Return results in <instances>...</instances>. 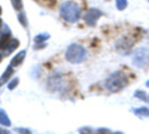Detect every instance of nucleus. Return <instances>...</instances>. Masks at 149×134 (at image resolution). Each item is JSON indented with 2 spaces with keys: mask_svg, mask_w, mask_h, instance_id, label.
Returning <instances> with one entry per match:
<instances>
[{
  "mask_svg": "<svg viewBox=\"0 0 149 134\" xmlns=\"http://www.w3.org/2000/svg\"><path fill=\"white\" fill-rule=\"evenodd\" d=\"M128 84V79L126 74L121 71H117L112 73L106 80V88L111 92H119L123 90Z\"/></svg>",
  "mask_w": 149,
  "mask_h": 134,
  "instance_id": "nucleus-1",
  "label": "nucleus"
},
{
  "mask_svg": "<svg viewBox=\"0 0 149 134\" xmlns=\"http://www.w3.org/2000/svg\"><path fill=\"white\" fill-rule=\"evenodd\" d=\"M59 12L62 18L68 23H75L79 19L80 17L79 6L72 1H66L63 3L60 6Z\"/></svg>",
  "mask_w": 149,
  "mask_h": 134,
  "instance_id": "nucleus-2",
  "label": "nucleus"
},
{
  "mask_svg": "<svg viewBox=\"0 0 149 134\" xmlns=\"http://www.w3.org/2000/svg\"><path fill=\"white\" fill-rule=\"evenodd\" d=\"M86 50L79 44H72L66 50L65 58L72 64H79L86 59Z\"/></svg>",
  "mask_w": 149,
  "mask_h": 134,
  "instance_id": "nucleus-3",
  "label": "nucleus"
},
{
  "mask_svg": "<svg viewBox=\"0 0 149 134\" xmlns=\"http://www.w3.org/2000/svg\"><path fill=\"white\" fill-rule=\"evenodd\" d=\"M134 65L139 68L145 67L149 62V51L147 48L141 47L135 51L134 58Z\"/></svg>",
  "mask_w": 149,
  "mask_h": 134,
  "instance_id": "nucleus-4",
  "label": "nucleus"
},
{
  "mask_svg": "<svg viewBox=\"0 0 149 134\" xmlns=\"http://www.w3.org/2000/svg\"><path fill=\"white\" fill-rule=\"evenodd\" d=\"M102 16V11H100L99 9L96 8H92L87 10L86 13L84 18L86 24L90 26H95L98 19Z\"/></svg>",
  "mask_w": 149,
  "mask_h": 134,
  "instance_id": "nucleus-5",
  "label": "nucleus"
},
{
  "mask_svg": "<svg viewBox=\"0 0 149 134\" xmlns=\"http://www.w3.org/2000/svg\"><path fill=\"white\" fill-rule=\"evenodd\" d=\"M11 41V35L10 32H4L0 36V50L1 51H5L9 45V44Z\"/></svg>",
  "mask_w": 149,
  "mask_h": 134,
  "instance_id": "nucleus-6",
  "label": "nucleus"
},
{
  "mask_svg": "<svg viewBox=\"0 0 149 134\" xmlns=\"http://www.w3.org/2000/svg\"><path fill=\"white\" fill-rule=\"evenodd\" d=\"M25 55H26V51L24 50L23 51H20L10 61V65L12 67H16V66H18L24 59L25 58Z\"/></svg>",
  "mask_w": 149,
  "mask_h": 134,
  "instance_id": "nucleus-7",
  "label": "nucleus"
},
{
  "mask_svg": "<svg viewBox=\"0 0 149 134\" xmlns=\"http://www.w3.org/2000/svg\"><path fill=\"white\" fill-rule=\"evenodd\" d=\"M13 72H14V70H13L12 66L10 65L6 68V70L4 71V72L2 74V76L0 77V87H2L9 80V78L12 76Z\"/></svg>",
  "mask_w": 149,
  "mask_h": 134,
  "instance_id": "nucleus-8",
  "label": "nucleus"
},
{
  "mask_svg": "<svg viewBox=\"0 0 149 134\" xmlns=\"http://www.w3.org/2000/svg\"><path fill=\"white\" fill-rule=\"evenodd\" d=\"M0 125L3 126H10V119L8 117L6 112L3 109H0Z\"/></svg>",
  "mask_w": 149,
  "mask_h": 134,
  "instance_id": "nucleus-9",
  "label": "nucleus"
},
{
  "mask_svg": "<svg viewBox=\"0 0 149 134\" xmlns=\"http://www.w3.org/2000/svg\"><path fill=\"white\" fill-rule=\"evenodd\" d=\"M134 112L140 118H149V108L148 107L136 108L134 110Z\"/></svg>",
  "mask_w": 149,
  "mask_h": 134,
  "instance_id": "nucleus-10",
  "label": "nucleus"
},
{
  "mask_svg": "<svg viewBox=\"0 0 149 134\" xmlns=\"http://www.w3.org/2000/svg\"><path fill=\"white\" fill-rule=\"evenodd\" d=\"M18 45H19V41H18L17 39H16V38L11 39V41H10V43L9 44L7 49L5 50L6 55H10L11 52H13V51L18 47Z\"/></svg>",
  "mask_w": 149,
  "mask_h": 134,
  "instance_id": "nucleus-11",
  "label": "nucleus"
},
{
  "mask_svg": "<svg viewBox=\"0 0 149 134\" xmlns=\"http://www.w3.org/2000/svg\"><path fill=\"white\" fill-rule=\"evenodd\" d=\"M50 37V34L48 33H41V34H38L34 38V41L37 44H43L44 41L47 40L48 38Z\"/></svg>",
  "mask_w": 149,
  "mask_h": 134,
  "instance_id": "nucleus-12",
  "label": "nucleus"
},
{
  "mask_svg": "<svg viewBox=\"0 0 149 134\" xmlns=\"http://www.w3.org/2000/svg\"><path fill=\"white\" fill-rule=\"evenodd\" d=\"M127 6V0H116V7L119 10H123Z\"/></svg>",
  "mask_w": 149,
  "mask_h": 134,
  "instance_id": "nucleus-13",
  "label": "nucleus"
},
{
  "mask_svg": "<svg viewBox=\"0 0 149 134\" xmlns=\"http://www.w3.org/2000/svg\"><path fill=\"white\" fill-rule=\"evenodd\" d=\"M10 2L15 10H21L23 9L22 0H10Z\"/></svg>",
  "mask_w": 149,
  "mask_h": 134,
  "instance_id": "nucleus-14",
  "label": "nucleus"
},
{
  "mask_svg": "<svg viewBox=\"0 0 149 134\" xmlns=\"http://www.w3.org/2000/svg\"><path fill=\"white\" fill-rule=\"evenodd\" d=\"M18 20H19L20 24H21L24 27H25V26L27 25V19H26V17H25L24 12H22V13H20V14L18 15Z\"/></svg>",
  "mask_w": 149,
  "mask_h": 134,
  "instance_id": "nucleus-15",
  "label": "nucleus"
},
{
  "mask_svg": "<svg viewBox=\"0 0 149 134\" xmlns=\"http://www.w3.org/2000/svg\"><path fill=\"white\" fill-rule=\"evenodd\" d=\"M134 97L141 99V100H144L146 101L147 100V96H146V93L145 92H142V91H136L135 93H134Z\"/></svg>",
  "mask_w": 149,
  "mask_h": 134,
  "instance_id": "nucleus-16",
  "label": "nucleus"
},
{
  "mask_svg": "<svg viewBox=\"0 0 149 134\" xmlns=\"http://www.w3.org/2000/svg\"><path fill=\"white\" fill-rule=\"evenodd\" d=\"M18 83H19V79H18L17 78H13V79L11 80V82L8 85V89H9V90H13L14 88L17 87V85H18Z\"/></svg>",
  "mask_w": 149,
  "mask_h": 134,
  "instance_id": "nucleus-17",
  "label": "nucleus"
},
{
  "mask_svg": "<svg viewBox=\"0 0 149 134\" xmlns=\"http://www.w3.org/2000/svg\"><path fill=\"white\" fill-rule=\"evenodd\" d=\"M16 131L18 132V133H31V132H30L29 130L24 129V128H20V129H19V128H17Z\"/></svg>",
  "mask_w": 149,
  "mask_h": 134,
  "instance_id": "nucleus-18",
  "label": "nucleus"
},
{
  "mask_svg": "<svg viewBox=\"0 0 149 134\" xmlns=\"http://www.w3.org/2000/svg\"><path fill=\"white\" fill-rule=\"evenodd\" d=\"M0 133H10V132L7 131V130H3V129L0 128Z\"/></svg>",
  "mask_w": 149,
  "mask_h": 134,
  "instance_id": "nucleus-19",
  "label": "nucleus"
},
{
  "mask_svg": "<svg viewBox=\"0 0 149 134\" xmlns=\"http://www.w3.org/2000/svg\"><path fill=\"white\" fill-rule=\"evenodd\" d=\"M2 59H3V57H2V55H1V53H0V62L2 61Z\"/></svg>",
  "mask_w": 149,
  "mask_h": 134,
  "instance_id": "nucleus-20",
  "label": "nucleus"
},
{
  "mask_svg": "<svg viewBox=\"0 0 149 134\" xmlns=\"http://www.w3.org/2000/svg\"><path fill=\"white\" fill-rule=\"evenodd\" d=\"M1 13H2V8H1V6H0V15H1Z\"/></svg>",
  "mask_w": 149,
  "mask_h": 134,
  "instance_id": "nucleus-21",
  "label": "nucleus"
},
{
  "mask_svg": "<svg viewBox=\"0 0 149 134\" xmlns=\"http://www.w3.org/2000/svg\"><path fill=\"white\" fill-rule=\"evenodd\" d=\"M1 24H2V19L0 18V26H1Z\"/></svg>",
  "mask_w": 149,
  "mask_h": 134,
  "instance_id": "nucleus-22",
  "label": "nucleus"
},
{
  "mask_svg": "<svg viewBox=\"0 0 149 134\" xmlns=\"http://www.w3.org/2000/svg\"><path fill=\"white\" fill-rule=\"evenodd\" d=\"M148 100H149V97H148Z\"/></svg>",
  "mask_w": 149,
  "mask_h": 134,
  "instance_id": "nucleus-23",
  "label": "nucleus"
},
{
  "mask_svg": "<svg viewBox=\"0 0 149 134\" xmlns=\"http://www.w3.org/2000/svg\"><path fill=\"white\" fill-rule=\"evenodd\" d=\"M148 1H149V0H148Z\"/></svg>",
  "mask_w": 149,
  "mask_h": 134,
  "instance_id": "nucleus-24",
  "label": "nucleus"
}]
</instances>
